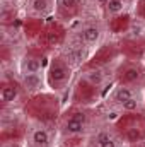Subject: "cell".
I'll use <instances>...</instances> for the list:
<instances>
[{"label": "cell", "instance_id": "cell-11", "mask_svg": "<svg viewBox=\"0 0 145 147\" xmlns=\"http://www.w3.org/2000/svg\"><path fill=\"white\" fill-rule=\"evenodd\" d=\"M84 80L89 82L92 87H101L106 82V72L103 69H91L87 72H84Z\"/></svg>", "mask_w": 145, "mask_h": 147}, {"label": "cell", "instance_id": "cell-10", "mask_svg": "<svg viewBox=\"0 0 145 147\" xmlns=\"http://www.w3.org/2000/svg\"><path fill=\"white\" fill-rule=\"evenodd\" d=\"M55 5L56 10L65 17H73L80 10V0H56Z\"/></svg>", "mask_w": 145, "mask_h": 147}, {"label": "cell", "instance_id": "cell-13", "mask_svg": "<svg viewBox=\"0 0 145 147\" xmlns=\"http://www.w3.org/2000/svg\"><path fill=\"white\" fill-rule=\"evenodd\" d=\"M103 7H104V10H106L108 16L114 17V16H119V14L125 10L126 2H125V0H108Z\"/></svg>", "mask_w": 145, "mask_h": 147}, {"label": "cell", "instance_id": "cell-8", "mask_svg": "<svg viewBox=\"0 0 145 147\" xmlns=\"http://www.w3.org/2000/svg\"><path fill=\"white\" fill-rule=\"evenodd\" d=\"M28 5H29V12L33 16L44 17V16H48L53 10L55 3H53V0H29Z\"/></svg>", "mask_w": 145, "mask_h": 147}, {"label": "cell", "instance_id": "cell-9", "mask_svg": "<svg viewBox=\"0 0 145 147\" xmlns=\"http://www.w3.org/2000/svg\"><path fill=\"white\" fill-rule=\"evenodd\" d=\"M41 70H43V62L39 57L26 55L21 60V74H41Z\"/></svg>", "mask_w": 145, "mask_h": 147}, {"label": "cell", "instance_id": "cell-14", "mask_svg": "<svg viewBox=\"0 0 145 147\" xmlns=\"http://www.w3.org/2000/svg\"><path fill=\"white\" fill-rule=\"evenodd\" d=\"M96 147H118V140L113 134L103 130L96 135Z\"/></svg>", "mask_w": 145, "mask_h": 147}, {"label": "cell", "instance_id": "cell-15", "mask_svg": "<svg viewBox=\"0 0 145 147\" xmlns=\"http://www.w3.org/2000/svg\"><path fill=\"white\" fill-rule=\"evenodd\" d=\"M121 108H123L125 111H137L138 110V99H137V96H133L132 99H128Z\"/></svg>", "mask_w": 145, "mask_h": 147}, {"label": "cell", "instance_id": "cell-7", "mask_svg": "<svg viewBox=\"0 0 145 147\" xmlns=\"http://www.w3.org/2000/svg\"><path fill=\"white\" fill-rule=\"evenodd\" d=\"M31 144L33 147H50L51 146V135L48 128L44 127H36L31 130Z\"/></svg>", "mask_w": 145, "mask_h": 147}, {"label": "cell", "instance_id": "cell-6", "mask_svg": "<svg viewBox=\"0 0 145 147\" xmlns=\"http://www.w3.org/2000/svg\"><path fill=\"white\" fill-rule=\"evenodd\" d=\"M21 89H22L21 84H9V82H5L0 87V101H2V105H12L14 101H17Z\"/></svg>", "mask_w": 145, "mask_h": 147}, {"label": "cell", "instance_id": "cell-17", "mask_svg": "<svg viewBox=\"0 0 145 147\" xmlns=\"http://www.w3.org/2000/svg\"><path fill=\"white\" fill-rule=\"evenodd\" d=\"M96 2H97V3H101V5H104V3H106L108 0H96Z\"/></svg>", "mask_w": 145, "mask_h": 147}, {"label": "cell", "instance_id": "cell-4", "mask_svg": "<svg viewBox=\"0 0 145 147\" xmlns=\"http://www.w3.org/2000/svg\"><path fill=\"white\" fill-rule=\"evenodd\" d=\"M46 79H43V74H21V87L28 92L41 91Z\"/></svg>", "mask_w": 145, "mask_h": 147}, {"label": "cell", "instance_id": "cell-1", "mask_svg": "<svg viewBox=\"0 0 145 147\" xmlns=\"http://www.w3.org/2000/svg\"><path fill=\"white\" fill-rule=\"evenodd\" d=\"M46 86L53 91L65 89L72 79V63L65 57H53L46 67Z\"/></svg>", "mask_w": 145, "mask_h": 147}, {"label": "cell", "instance_id": "cell-12", "mask_svg": "<svg viewBox=\"0 0 145 147\" xmlns=\"http://www.w3.org/2000/svg\"><path fill=\"white\" fill-rule=\"evenodd\" d=\"M140 79H142V70H140V67H137V65H128V67L123 70L121 84L133 86V84H137Z\"/></svg>", "mask_w": 145, "mask_h": 147}, {"label": "cell", "instance_id": "cell-3", "mask_svg": "<svg viewBox=\"0 0 145 147\" xmlns=\"http://www.w3.org/2000/svg\"><path fill=\"white\" fill-rule=\"evenodd\" d=\"M101 36H103V29H101V26L96 24V22L85 24V26H82L80 31H79V41H80V45H84V46L97 45L99 39H101Z\"/></svg>", "mask_w": 145, "mask_h": 147}, {"label": "cell", "instance_id": "cell-16", "mask_svg": "<svg viewBox=\"0 0 145 147\" xmlns=\"http://www.w3.org/2000/svg\"><path fill=\"white\" fill-rule=\"evenodd\" d=\"M2 147H15L14 144H9V142H5V144H2Z\"/></svg>", "mask_w": 145, "mask_h": 147}, {"label": "cell", "instance_id": "cell-5", "mask_svg": "<svg viewBox=\"0 0 145 147\" xmlns=\"http://www.w3.org/2000/svg\"><path fill=\"white\" fill-rule=\"evenodd\" d=\"M133 96H137V94H135V89H133L132 86H128V84H118V86L114 87L113 94H111V99H113L114 105L123 106V105H125L128 99H132Z\"/></svg>", "mask_w": 145, "mask_h": 147}, {"label": "cell", "instance_id": "cell-2", "mask_svg": "<svg viewBox=\"0 0 145 147\" xmlns=\"http://www.w3.org/2000/svg\"><path fill=\"white\" fill-rule=\"evenodd\" d=\"M87 128V115L84 111H77L72 113L65 121H63V134L68 137H75L84 134Z\"/></svg>", "mask_w": 145, "mask_h": 147}]
</instances>
